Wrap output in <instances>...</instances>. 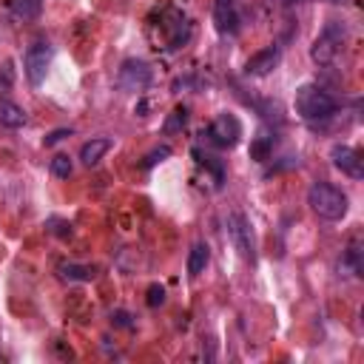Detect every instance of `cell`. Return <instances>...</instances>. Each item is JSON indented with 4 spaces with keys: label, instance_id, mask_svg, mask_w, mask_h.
Returning <instances> with one entry per match:
<instances>
[{
    "label": "cell",
    "instance_id": "obj_20",
    "mask_svg": "<svg viewBox=\"0 0 364 364\" xmlns=\"http://www.w3.org/2000/svg\"><path fill=\"white\" fill-rule=\"evenodd\" d=\"M171 156V148L168 145H162V148H154L148 156H145V168H154L156 162H162V159H168Z\"/></svg>",
    "mask_w": 364,
    "mask_h": 364
},
{
    "label": "cell",
    "instance_id": "obj_6",
    "mask_svg": "<svg viewBox=\"0 0 364 364\" xmlns=\"http://www.w3.org/2000/svg\"><path fill=\"white\" fill-rule=\"evenodd\" d=\"M242 136V122L233 114H219L210 125H208V139L216 148H233Z\"/></svg>",
    "mask_w": 364,
    "mask_h": 364
},
{
    "label": "cell",
    "instance_id": "obj_14",
    "mask_svg": "<svg viewBox=\"0 0 364 364\" xmlns=\"http://www.w3.org/2000/svg\"><path fill=\"white\" fill-rule=\"evenodd\" d=\"M26 122H28V117H26V111L17 102L0 100V125L3 128H23Z\"/></svg>",
    "mask_w": 364,
    "mask_h": 364
},
{
    "label": "cell",
    "instance_id": "obj_12",
    "mask_svg": "<svg viewBox=\"0 0 364 364\" xmlns=\"http://www.w3.org/2000/svg\"><path fill=\"white\" fill-rule=\"evenodd\" d=\"M111 139L108 136H94V139H88V142H82V148H80V162L82 165H97L108 151H111Z\"/></svg>",
    "mask_w": 364,
    "mask_h": 364
},
{
    "label": "cell",
    "instance_id": "obj_9",
    "mask_svg": "<svg viewBox=\"0 0 364 364\" xmlns=\"http://www.w3.org/2000/svg\"><path fill=\"white\" fill-rule=\"evenodd\" d=\"M162 31H165V43H168L171 51L182 48L191 40V20L182 11H168V17L162 23Z\"/></svg>",
    "mask_w": 364,
    "mask_h": 364
},
{
    "label": "cell",
    "instance_id": "obj_7",
    "mask_svg": "<svg viewBox=\"0 0 364 364\" xmlns=\"http://www.w3.org/2000/svg\"><path fill=\"white\" fill-rule=\"evenodd\" d=\"M330 162H333V168H338L344 176H350V179H361L364 176V159H361V154L355 151V148H350V145H341V142H336L333 148H330Z\"/></svg>",
    "mask_w": 364,
    "mask_h": 364
},
{
    "label": "cell",
    "instance_id": "obj_25",
    "mask_svg": "<svg viewBox=\"0 0 364 364\" xmlns=\"http://www.w3.org/2000/svg\"><path fill=\"white\" fill-rule=\"evenodd\" d=\"M111 318H114L119 327H128V324H131V316H128L125 310H117V313H111Z\"/></svg>",
    "mask_w": 364,
    "mask_h": 364
},
{
    "label": "cell",
    "instance_id": "obj_11",
    "mask_svg": "<svg viewBox=\"0 0 364 364\" xmlns=\"http://www.w3.org/2000/svg\"><path fill=\"white\" fill-rule=\"evenodd\" d=\"M213 23L219 34H236L239 31V11L236 0H213Z\"/></svg>",
    "mask_w": 364,
    "mask_h": 364
},
{
    "label": "cell",
    "instance_id": "obj_23",
    "mask_svg": "<svg viewBox=\"0 0 364 364\" xmlns=\"http://www.w3.org/2000/svg\"><path fill=\"white\" fill-rule=\"evenodd\" d=\"M65 136H71V128H57V131H51V134H46V145L51 148V145H57V142H63Z\"/></svg>",
    "mask_w": 364,
    "mask_h": 364
},
{
    "label": "cell",
    "instance_id": "obj_3",
    "mask_svg": "<svg viewBox=\"0 0 364 364\" xmlns=\"http://www.w3.org/2000/svg\"><path fill=\"white\" fill-rule=\"evenodd\" d=\"M341 46H344V26L341 23H327L310 46V60L318 63V65H330L338 57Z\"/></svg>",
    "mask_w": 364,
    "mask_h": 364
},
{
    "label": "cell",
    "instance_id": "obj_17",
    "mask_svg": "<svg viewBox=\"0 0 364 364\" xmlns=\"http://www.w3.org/2000/svg\"><path fill=\"white\" fill-rule=\"evenodd\" d=\"M11 14L20 20H31L40 14V0H11Z\"/></svg>",
    "mask_w": 364,
    "mask_h": 364
},
{
    "label": "cell",
    "instance_id": "obj_18",
    "mask_svg": "<svg viewBox=\"0 0 364 364\" xmlns=\"http://www.w3.org/2000/svg\"><path fill=\"white\" fill-rule=\"evenodd\" d=\"M71 171H74V165H71V156H65V154H57V156L51 159V173H54L57 179H68V176H71Z\"/></svg>",
    "mask_w": 364,
    "mask_h": 364
},
{
    "label": "cell",
    "instance_id": "obj_10",
    "mask_svg": "<svg viewBox=\"0 0 364 364\" xmlns=\"http://www.w3.org/2000/svg\"><path fill=\"white\" fill-rule=\"evenodd\" d=\"M279 60H282V48L279 46H267V48H262V51H256V54L247 57L245 74L247 77H264V74H270L279 65Z\"/></svg>",
    "mask_w": 364,
    "mask_h": 364
},
{
    "label": "cell",
    "instance_id": "obj_2",
    "mask_svg": "<svg viewBox=\"0 0 364 364\" xmlns=\"http://www.w3.org/2000/svg\"><path fill=\"white\" fill-rule=\"evenodd\" d=\"M307 205L310 210L318 216V219H327V222H338L347 216V193L330 182H313L307 188Z\"/></svg>",
    "mask_w": 364,
    "mask_h": 364
},
{
    "label": "cell",
    "instance_id": "obj_4",
    "mask_svg": "<svg viewBox=\"0 0 364 364\" xmlns=\"http://www.w3.org/2000/svg\"><path fill=\"white\" fill-rule=\"evenodd\" d=\"M117 85L125 91V94H139L151 85V65L145 60H125L117 71Z\"/></svg>",
    "mask_w": 364,
    "mask_h": 364
},
{
    "label": "cell",
    "instance_id": "obj_5",
    "mask_svg": "<svg viewBox=\"0 0 364 364\" xmlns=\"http://www.w3.org/2000/svg\"><path fill=\"white\" fill-rule=\"evenodd\" d=\"M48 65H51V46L48 43H31L26 48V57H23V71H26L28 82L40 85L48 74Z\"/></svg>",
    "mask_w": 364,
    "mask_h": 364
},
{
    "label": "cell",
    "instance_id": "obj_15",
    "mask_svg": "<svg viewBox=\"0 0 364 364\" xmlns=\"http://www.w3.org/2000/svg\"><path fill=\"white\" fill-rule=\"evenodd\" d=\"M341 270H347L350 276H358L361 273V245L358 239H353L344 250V259H341Z\"/></svg>",
    "mask_w": 364,
    "mask_h": 364
},
{
    "label": "cell",
    "instance_id": "obj_19",
    "mask_svg": "<svg viewBox=\"0 0 364 364\" xmlns=\"http://www.w3.org/2000/svg\"><path fill=\"white\" fill-rule=\"evenodd\" d=\"M145 296H148V299H145V301H148V307H159V304L165 301V287L154 282V284L148 287V293H145Z\"/></svg>",
    "mask_w": 364,
    "mask_h": 364
},
{
    "label": "cell",
    "instance_id": "obj_21",
    "mask_svg": "<svg viewBox=\"0 0 364 364\" xmlns=\"http://www.w3.org/2000/svg\"><path fill=\"white\" fill-rule=\"evenodd\" d=\"M270 148H273V145H270L267 139H256V142H253V148H250V154H253V156H256V159L262 162V159H267Z\"/></svg>",
    "mask_w": 364,
    "mask_h": 364
},
{
    "label": "cell",
    "instance_id": "obj_16",
    "mask_svg": "<svg viewBox=\"0 0 364 364\" xmlns=\"http://www.w3.org/2000/svg\"><path fill=\"white\" fill-rule=\"evenodd\" d=\"M60 273L68 282H91L94 279V267H88V264H63Z\"/></svg>",
    "mask_w": 364,
    "mask_h": 364
},
{
    "label": "cell",
    "instance_id": "obj_24",
    "mask_svg": "<svg viewBox=\"0 0 364 364\" xmlns=\"http://www.w3.org/2000/svg\"><path fill=\"white\" fill-rule=\"evenodd\" d=\"M48 222L57 225V228H51L57 236H68V233H71V225H68V222H63V219H48Z\"/></svg>",
    "mask_w": 364,
    "mask_h": 364
},
{
    "label": "cell",
    "instance_id": "obj_8",
    "mask_svg": "<svg viewBox=\"0 0 364 364\" xmlns=\"http://www.w3.org/2000/svg\"><path fill=\"white\" fill-rule=\"evenodd\" d=\"M228 230H230V239H233L239 256H242V259H253V236H250V222H247V216L239 213V210H233V213L228 216Z\"/></svg>",
    "mask_w": 364,
    "mask_h": 364
},
{
    "label": "cell",
    "instance_id": "obj_13",
    "mask_svg": "<svg viewBox=\"0 0 364 364\" xmlns=\"http://www.w3.org/2000/svg\"><path fill=\"white\" fill-rule=\"evenodd\" d=\"M208 262H210V247H208L205 242H196V245L191 247V253H188V276H191V279L202 276L205 267H208Z\"/></svg>",
    "mask_w": 364,
    "mask_h": 364
},
{
    "label": "cell",
    "instance_id": "obj_1",
    "mask_svg": "<svg viewBox=\"0 0 364 364\" xmlns=\"http://www.w3.org/2000/svg\"><path fill=\"white\" fill-rule=\"evenodd\" d=\"M293 102H296V114H299L304 122H327V119H333L336 111H338L336 97H333L330 91H324L321 85H316V82L299 85Z\"/></svg>",
    "mask_w": 364,
    "mask_h": 364
},
{
    "label": "cell",
    "instance_id": "obj_22",
    "mask_svg": "<svg viewBox=\"0 0 364 364\" xmlns=\"http://www.w3.org/2000/svg\"><path fill=\"white\" fill-rule=\"evenodd\" d=\"M185 119H188V111H185V108H176V111L171 114V119L165 122V128H168V131H173V128L185 125Z\"/></svg>",
    "mask_w": 364,
    "mask_h": 364
}]
</instances>
